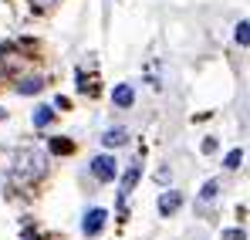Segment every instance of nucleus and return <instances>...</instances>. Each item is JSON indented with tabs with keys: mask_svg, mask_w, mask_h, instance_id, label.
I'll use <instances>...</instances> for the list:
<instances>
[{
	"mask_svg": "<svg viewBox=\"0 0 250 240\" xmlns=\"http://www.w3.org/2000/svg\"><path fill=\"white\" fill-rule=\"evenodd\" d=\"M44 169H47V156H44L41 149H21V153L14 156L10 176H14L17 183H34V179L44 176Z\"/></svg>",
	"mask_w": 250,
	"mask_h": 240,
	"instance_id": "1",
	"label": "nucleus"
},
{
	"mask_svg": "<svg viewBox=\"0 0 250 240\" xmlns=\"http://www.w3.org/2000/svg\"><path fill=\"white\" fill-rule=\"evenodd\" d=\"M115 173H119V169H115V159H112V156H95V159H91V176H95V179L112 183Z\"/></svg>",
	"mask_w": 250,
	"mask_h": 240,
	"instance_id": "2",
	"label": "nucleus"
},
{
	"mask_svg": "<svg viewBox=\"0 0 250 240\" xmlns=\"http://www.w3.org/2000/svg\"><path fill=\"white\" fill-rule=\"evenodd\" d=\"M216 200H220V183H216V179H207V183H203V190H200L196 210H200V213H207V210L216 206Z\"/></svg>",
	"mask_w": 250,
	"mask_h": 240,
	"instance_id": "3",
	"label": "nucleus"
},
{
	"mask_svg": "<svg viewBox=\"0 0 250 240\" xmlns=\"http://www.w3.org/2000/svg\"><path fill=\"white\" fill-rule=\"evenodd\" d=\"M105 220H108L105 210H88L84 213V223H82V234L84 237H98V230L105 227Z\"/></svg>",
	"mask_w": 250,
	"mask_h": 240,
	"instance_id": "4",
	"label": "nucleus"
},
{
	"mask_svg": "<svg viewBox=\"0 0 250 240\" xmlns=\"http://www.w3.org/2000/svg\"><path fill=\"white\" fill-rule=\"evenodd\" d=\"M179 206H183V193H176V190H166V193L159 196V217H172Z\"/></svg>",
	"mask_w": 250,
	"mask_h": 240,
	"instance_id": "5",
	"label": "nucleus"
},
{
	"mask_svg": "<svg viewBox=\"0 0 250 240\" xmlns=\"http://www.w3.org/2000/svg\"><path fill=\"white\" fill-rule=\"evenodd\" d=\"M128 142V129H108V132H102V146H108V149H119V146H125Z\"/></svg>",
	"mask_w": 250,
	"mask_h": 240,
	"instance_id": "6",
	"label": "nucleus"
},
{
	"mask_svg": "<svg viewBox=\"0 0 250 240\" xmlns=\"http://www.w3.org/2000/svg\"><path fill=\"white\" fill-rule=\"evenodd\" d=\"M112 102H115L119 109H128V105L135 102V88H132V85H115V91H112Z\"/></svg>",
	"mask_w": 250,
	"mask_h": 240,
	"instance_id": "7",
	"label": "nucleus"
},
{
	"mask_svg": "<svg viewBox=\"0 0 250 240\" xmlns=\"http://www.w3.org/2000/svg\"><path fill=\"white\" fill-rule=\"evenodd\" d=\"M139 176H142V166L135 162V166H128V173L122 176V193H119V200H125L132 190H135V183H139Z\"/></svg>",
	"mask_w": 250,
	"mask_h": 240,
	"instance_id": "8",
	"label": "nucleus"
},
{
	"mask_svg": "<svg viewBox=\"0 0 250 240\" xmlns=\"http://www.w3.org/2000/svg\"><path fill=\"white\" fill-rule=\"evenodd\" d=\"M41 88H44V78H38V75H34V78H21V85H17V95H38Z\"/></svg>",
	"mask_w": 250,
	"mask_h": 240,
	"instance_id": "9",
	"label": "nucleus"
},
{
	"mask_svg": "<svg viewBox=\"0 0 250 240\" xmlns=\"http://www.w3.org/2000/svg\"><path fill=\"white\" fill-rule=\"evenodd\" d=\"M51 119H54L51 105H41V109H34V125H38V129H44V125H47Z\"/></svg>",
	"mask_w": 250,
	"mask_h": 240,
	"instance_id": "10",
	"label": "nucleus"
},
{
	"mask_svg": "<svg viewBox=\"0 0 250 240\" xmlns=\"http://www.w3.org/2000/svg\"><path fill=\"white\" fill-rule=\"evenodd\" d=\"M51 153L68 156V153H75V142H68V139H54V142H51Z\"/></svg>",
	"mask_w": 250,
	"mask_h": 240,
	"instance_id": "11",
	"label": "nucleus"
},
{
	"mask_svg": "<svg viewBox=\"0 0 250 240\" xmlns=\"http://www.w3.org/2000/svg\"><path fill=\"white\" fill-rule=\"evenodd\" d=\"M247 31H250L247 21H240V24H237V31H233V38H237V44H240V47H247V44H250V34H247Z\"/></svg>",
	"mask_w": 250,
	"mask_h": 240,
	"instance_id": "12",
	"label": "nucleus"
},
{
	"mask_svg": "<svg viewBox=\"0 0 250 240\" xmlns=\"http://www.w3.org/2000/svg\"><path fill=\"white\" fill-rule=\"evenodd\" d=\"M240 162H244V149H233V153H227V159H223V166H227V169H237Z\"/></svg>",
	"mask_w": 250,
	"mask_h": 240,
	"instance_id": "13",
	"label": "nucleus"
},
{
	"mask_svg": "<svg viewBox=\"0 0 250 240\" xmlns=\"http://www.w3.org/2000/svg\"><path fill=\"white\" fill-rule=\"evenodd\" d=\"M223 240H247V234H244V230H227Z\"/></svg>",
	"mask_w": 250,
	"mask_h": 240,
	"instance_id": "14",
	"label": "nucleus"
},
{
	"mask_svg": "<svg viewBox=\"0 0 250 240\" xmlns=\"http://www.w3.org/2000/svg\"><path fill=\"white\" fill-rule=\"evenodd\" d=\"M216 149V139H203V153H213Z\"/></svg>",
	"mask_w": 250,
	"mask_h": 240,
	"instance_id": "15",
	"label": "nucleus"
},
{
	"mask_svg": "<svg viewBox=\"0 0 250 240\" xmlns=\"http://www.w3.org/2000/svg\"><path fill=\"white\" fill-rule=\"evenodd\" d=\"M3 119H7V112H3V109H0V122H3Z\"/></svg>",
	"mask_w": 250,
	"mask_h": 240,
	"instance_id": "16",
	"label": "nucleus"
}]
</instances>
